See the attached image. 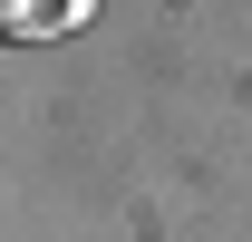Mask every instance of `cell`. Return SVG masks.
Instances as JSON below:
<instances>
[{"instance_id":"obj_1","label":"cell","mask_w":252,"mask_h":242,"mask_svg":"<svg viewBox=\"0 0 252 242\" xmlns=\"http://www.w3.org/2000/svg\"><path fill=\"white\" fill-rule=\"evenodd\" d=\"M0 10H10V30H20V39H59V30L88 20V0H0Z\"/></svg>"}]
</instances>
